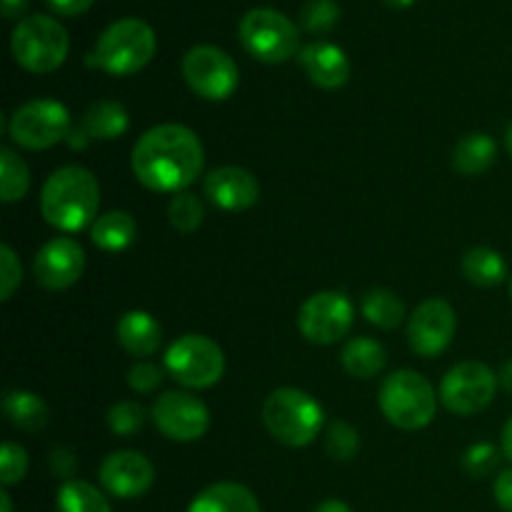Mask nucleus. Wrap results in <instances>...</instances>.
Segmentation results:
<instances>
[{
	"mask_svg": "<svg viewBox=\"0 0 512 512\" xmlns=\"http://www.w3.org/2000/svg\"><path fill=\"white\" fill-rule=\"evenodd\" d=\"M58 512H113L108 498L85 480H65L55 498Z\"/></svg>",
	"mask_w": 512,
	"mask_h": 512,
	"instance_id": "obj_28",
	"label": "nucleus"
},
{
	"mask_svg": "<svg viewBox=\"0 0 512 512\" xmlns=\"http://www.w3.org/2000/svg\"><path fill=\"white\" fill-rule=\"evenodd\" d=\"M0 512H13V500H10L8 490L0 493Z\"/></svg>",
	"mask_w": 512,
	"mask_h": 512,
	"instance_id": "obj_45",
	"label": "nucleus"
},
{
	"mask_svg": "<svg viewBox=\"0 0 512 512\" xmlns=\"http://www.w3.org/2000/svg\"><path fill=\"white\" fill-rule=\"evenodd\" d=\"M115 338L120 348L133 358H150L163 345V328L145 310H128L115 325Z\"/></svg>",
	"mask_w": 512,
	"mask_h": 512,
	"instance_id": "obj_19",
	"label": "nucleus"
},
{
	"mask_svg": "<svg viewBox=\"0 0 512 512\" xmlns=\"http://www.w3.org/2000/svg\"><path fill=\"white\" fill-rule=\"evenodd\" d=\"M340 363L343 370L353 378L370 380L385 368L388 363V353H385L383 345L373 338H353L343 345V353H340Z\"/></svg>",
	"mask_w": 512,
	"mask_h": 512,
	"instance_id": "obj_25",
	"label": "nucleus"
},
{
	"mask_svg": "<svg viewBox=\"0 0 512 512\" xmlns=\"http://www.w3.org/2000/svg\"><path fill=\"white\" fill-rule=\"evenodd\" d=\"M155 55V33L145 20L123 18L100 33L88 63L110 75H133L143 70Z\"/></svg>",
	"mask_w": 512,
	"mask_h": 512,
	"instance_id": "obj_4",
	"label": "nucleus"
},
{
	"mask_svg": "<svg viewBox=\"0 0 512 512\" xmlns=\"http://www.w3.org/2000/svg\"><path fill=\"white\" fill-rule=\"evenodd\" d=\"M130 128L128 110L115 100H98L85 110L83 120H80V130L88 135L90 140H115L125 135Z\"/></svg>",
	"mask_w": 512,
	"mask_h": 512,
	"instance_id": "obj_23",
	"label": "nucleus"
},
{
	"mask_svg": "<svg viewBox=\"0 0 512 512\" xmlns=\"http://www.w3.org/2000/svg\"><path fill=\"white\" fill-rule=\"evenodd\" d=\"M30 0H3V18L13 20V18H20V15L28 10Z\"/></svg>",
	"mask_w": 512,
	"mask_h": 512,
	"instance_id": "obj_41",
	"label": "nucleus"
},
{
	"mask_svg": "<svg viewBox=\"0 0 512 512\" xmlns=\"http://www.w3.org/2000/svg\"><path fill=\"white\" fill-rule=\"evenodd\" d=\"M495 158H498V143L488 133H470L455 145L453 168L465 178H475L493 168Z\"/></svg>",
	"mask_w": 512,
	"mask_h": 512,
	"instance_id": "obj_24",
	"label": "nucleus"
},
{
	"mask_svg": "<svg viewBox=\"0 0 512 512\" xmlns=\"http://www.w3.org/2000/svg\"><path fill=\"white\" fill-rule=\"evenodd\" d=\"M133 173L155 193H183L203 173L205 150L198 135L180 123H163L143 133L133 148Z\"/></svg>",
	"mask_w": 512,
	"mask_h": 512,
	"instance_id": "obj_1",
	"label": "nucleus"
},
{
	"mask_svg": "<svg viewBox=\"0 0 512 512\" xmlns=\"http://www.w3.org/2000/svg\"><path fill=\"white\" fill-rule=\"evenodd\" d=\"M498 375L480 360H463L445 373L440 383V403L460 418H470L488 408L498 393Z\"/></svg>",
	"mask_w": 512,
	"mask_h": 512,
	"instance_id": "obj_10",
	"label": "nucleus"
},
{
	"mask_svg": "<svg viewBox=\"0 0 512 512\" xmlns=\"http://www.w3.org/2000/svg\"><path fill=\"white\" fill-rule=\"evenodd\" d=\"M323 423V405L305 390L278 388L263 403V425L278 443L288 448H305L313 443Z\"/></svg>",
	"mask_w": 512,
	"mask_h": 512,
	"instance_id": "obj_3",
	"label": "nucleus"
},
{
	"mask_svg": "<svg viewBox=\"0 0 512 512\" xmlns=\"http://www.w3.org/2000/svg\"><path fill=\"white\" fill-rule=\"evenodd\" d=\"M23 280V268L10 245L0 248V300H10Z\"/></svg>",
	"mask_w": 512,
	"mask_h": 512,
	"instance_id": "obj_36",
	"label": "nucleus"
},
{
	"mask_svg": "<svg viewBox=\"0 0 512 512\" xmlns=\"http://www.w3.org/2000/svg\"><path fill=\"white\" fill-rule=\"evenodd\" d=\"M203 218L205 208L198 195L188 193V190L173 195V200L168 205V220L175 230H180V233H195L203 225Z\"/></svg>",
	"mask_w": 512,
	"mask_h": 512,
	"instance_id": "obj_30",
	"label": "nucleus"
},
{
	"mask_svg": "<svg viewBox=\"0 0 512 512\" xmlns=\"http://www.w3.org/2000/svg\"><path fill=\"white\" fill-rule=\"evenodd\" d=\"M315 512H353L350 510L348 503H343V500H325V503H320Z\"/></svg>",
	"mask_w": 512,
	"mask_h": 512,
	"instance_id": "obj_42",
	"label": "nucleus"
},
{
	"mask_svg": "<svg viewBox=\"0 0 512 512\" xmlns=\"http://www.w3.org/2000/svg\"><path fill=\"white\" fill-rule=\"evenodd\" d=\"M183 78L205 100H228L240 83L235 60L215 45H195L185 53Z\"/></svg>",
	"mask_w": 512,
	"mask_h": 512,
	"instance_id": "obj_11",
	"label": "nucleus"
},
{
	"mask_svg": "<svg viewBox=\"0 0 512 512\" xmlns=\"http://www.w3.org/2000/svg\"><path fill=\"white\" fill-rule=\"evenodd\" d=\"M138 235V223L125 210H110L103 213L90 228V238H93L95 248L105 250V253H120V250L130 248Z\"/></svg>",
	"mask_w": 512,
	"mask_h": 512,
	"instance_id": "obj_21",
	"label": "nucleus"
},
{
	"mask_svg": "<svg viewBox=\"0 0 512 512\" xmlns=\"http://www.w3.org/2000/svg\"><path fill=\"white\" fill-rule=\"evenodd\" d=\"M498 380H500V385H503V388L512 395V360H510L508 365H505L503 370H500V378Z\"/></svg>",
	"mask_w": 512,
	"mask_h": 512,
	"instance_id": "obj_44",
	"label": "nucleus"
},
{
	"mask_svg": "<svg viewBox=\"0 0 512 512\" xmlns=\"http://www.w3.org/2000/svg\"><path fill=\"white\" fill-rule=\"evenodd\" d=\"M300 65L310 83L323 90H338L350 80V60L335 43H310L300 50Z\"/></svg>",
	"mask_w": 512,
	"mask_h": 512,
	"instance_id": "obj_18",
	"label": "nucleus"
},
{
	"mask_svg": "<svg viewBox=\"0 0 512 512\" xmlns=\"http://www.w3.org/2000/svg\"><path fill=\"white\" fill-rule=\"evenodd\" d=\"M3 413L15 428L25 433H38L50 420L48 403L30 390H8L3 395Z\"/></svg>",
	"mask_w": 512,
	"mask_h": 512,
	"instance_id": "obj_22",
	"label": "nucleus"
},
{
	"mask_svg": "<svg viewBox=\"0 0 512 512\" xmlns=\"http://www.w3.org/2000/svg\"><path fill=\"white\" fill-rule=\"evenodd\" d=\"M25 473H28V453H25L23 445L5 443L0 448V483L5 488L18 485L25 478Z\"/></svg>",
	"mask_w": 512,
	"mask_h": 512,
	"instance_id": "obj_34",
	"label": "nucleus"
},
{
	"mask_svg": "<svg viewBox=\"0 0 512 512\" xmlns=\"http://www.w3.org/2000/svg\"><path fill=\"white\" fill-rule=\"evenodd\" d=\"M100 185L83 165H63L45 180L40 213L45 223L63 233H78L98 220Z\"/></svg>",
	"mask_w": 512,
	"mask_h": 512,
	"instance_id": "obj_2",
	"label": "nucleus"
},
{
	"mask_svg": "<svg viewBox=\"0 0 512 512\" xmlns=\"http://www.w3.org/2000/svg\"><path fill=\"white\" fill-rule=\"evenodd\" d=\"M30 188V170L18 153L10 148L0 150V198L5 205H13L25 198Z\"/></svg>",
	"mask_w": 512,
	"mask_h": 512,
	"instance_id": "obj_29",
	"label": "nucleus"
},
{
	"mask_svg": "<svg viewBox=\"0 0 512 512\" xmlns=\"http://www.w3.org/2000/svg\"><path fill=\"white\" fill-rule=\"evenodd\" d=\"M188 512H260V503L245 485L215 483L195 495Z\"/></svg>",
	"mask_w": 512,
	"mask_h": 512,
	"instance_id": "obj_20",
	"label": "nucleus"
},
{
	"mask_svg": "<svg viewBox=\"0 0 512 512\" xmlns=\"http://www.w3.org/2000/svg\"><path fill=\"white\" fill-rule=\"evenodd\" d=\"M505 148H508V153H510V158H512V125H510L508 135H505Z\"/></svg>",
	"mask_w": 512,
	"mask_h": 512,
	"instance_id": "obj_47",
	"label": "nucleus"
},
{
	"mask_svg": "<svg viewBox=\"0 0 512 512\" xmlns=\"http://www.w3.org/2000/svg\"><path fill=\"white\" fill-rule=\"evenodd\" d=\"M325 450L333 460H343V463L353 460L360 450L358 430L345 423V420H335L328 428V435H325Z\"/></svg>",
	"mask_w": 512,
	"mask_h": 512,
	"instance_id": "obj_31",
	"label": "nucleus"
},
{
	"mask_svg": "<svg viewBox=\"0 0 512 512\" xmlns=\"http://www.w3.org/2000/svg\"><path fill=\"white\" fill-rule=\"evenodd\" d=\"M460 270H463L465 280L478 288H495L508 275V265H505L503 255L493 248H470L460 260Z\"/></svg>",
	"mask_w": 512,
	"mask_h": 512,
	"instance_id": "obj_26",
	"label": "nucleus"
},
{
	"mask_svg": "<svg viewBox=\"0 0 512 512\" xmlns=\"http://www.w3.org/2000/svg\"><path fill=\"white\" fill-rule=\"evenodd\" d=\"M455 330H458V315L448 300H423L408 320L410 348L420 358H435L450 348Z\"/></svg>",
	"mask_w": 512,
	"mask_h": 512,
	"instance_id": "obj_14",
	"label": "nucleus"
},
{
	"mask_svg": "<svg viewBox=\"0 0 512 512\" xmlns=\"http://www.w3.org/2000/svg\"><path fill=\"white\" fill-rule=\"evenodd\" d=\"M498 463H500V450L490 443L470 445L463 455L465 473L473 475V478H485V475L495 473Z\"/></svg>",
	"mask_w": 512,
	"mask_h": 512,
	"instance_id": "obj_35",
	"label": "nucleus"
},
{
	"mask_svg": "<svg viewBox=\"0 0 512 512\" xmlns=\"http://www.w3.org/2000/svg\"><path fill=\"white\" fill-rule=\"evenodd\" d=\"M340 20V5L335 0H308L300 8V25L308 33H330Z\"/></svg>",
	"mask_w": 512,
	"mask_h": 512,
	"instance_id": "obj_32",
	"label": "nucleus"
},
{
	"mask_svg": "<svg viewBox=\"0 0 512 512\" xmlns=\"http://www.w3.org/2000/svg\"><path fill=\"white\" fill-rule=\"evenodd\" d=\"M155 428L173 443H195L210 428V410L195 395L183 390L163 393L150 410Z\"/></svg>",
	"mask_w": 512,
	"mask_h": 512,
	"instance_id": "obj_13",
	"label": "nucleus"
},
{
	"mask_svg": "<svg viewBox=\"0 0 512 512\" xmlns=\"http://www.w3.org/2000/svg\"><path fill=\"white\" fill-rule=\"evenodd\" d=\"M385 3H388L390 8H398V10H403V8H410V5H413L415 0H385Z\"/></svg>",
	"mask_w": 512,
	"mask_h": 512,
	"instance_id": "obj_46",
	"label": "nucleus"
},
{
	"mask_svg": "<svg viewBox=\"0 0 512 512\" xmlns=\"http://www.w3.org/2000/svg\"><path fill=\"white\" fill-rule=\"evenodd\" d=\"M93 3L95 0H48L50 8H53L58 15H65V18H73V15L85 13Z\"/></svg>",
	"mask_w": 512,
	"mask_h": 512,
	"instance_id": "obj_40",
	"label": "nucleus"
},
{
	"mask_svg": "<svg viewBox=\"0 0 512 512\" xmlns=\"http://www.w3.org/2000/svg\"><path fill=\"white\" fill-rule=\"evenodd\" d=\"M510 298H512V280H510Z\"/></svg>",
	"mask_w": 512,
	"mask_h": 512,
	"instance_id": "obj_48",
	"label": "nucleus"
},
{
	"mask_svg": "<svg viewBox=\"0 0 512 512\" xmlns=\"http://www.w3.org/2000/svg\"><path fill=\"white\" fill-rule=\"evenodd\" d=\"M360 310L368 318V323H373L380 330H395L405 320V303L393 293V290L385 288H373L363 295V303Z\"/></svg>",
	"mask_w": 512,
	"mask_h": 512,
	"instance_id": "obj_27",
	"label": "nucleus"
},
{
	"mask_svg": "<svg viewBox=\"0 0 512 512\" xmlns=\"http://www.w3.org/2000/svg\"><path fill=\"white\" fill-rule=\"evenodd\" d=\"M493 493H495V503H498L505 512H512V468L503 470V473L495 478Z\"/></svg>",
	"mask_w": 512,
	"mask_h": 512,
	"instance_id": "obj_39",
	"label": "nucleus"
},
{
	"mask_svg": "<svg viewBox=\"0 0 512 512\" xmlns=\"http://www.w3.org/2000/svg\"><path fill=\"white\" fill-rule=\"evenodd\" d=\"M503 455L508 460H512V418L505 423V430H503Z\"/></svg>",
	"mask_w": 512,
	"mask_h": 512,
	"instance_id": "obj_43",
	"label": "nucleus"
},
{
	"mask_svg": "<svg viewBox=\"0 0 512 512\" xmlns=\"http://www.w3.org/2000/svg\"><path fill=\"white\" fill-rule=\"evenodd\" d=\"M165 370L185 388H213L225 373V353L215 340L190 333L165 350Z\"/></svg>",
	"mask_w": 512,
	"mask_h": 512,
	"instance_id": "obj_8",
	"label": "nucleus"
},
{
	"mask_svg": "<svg viewBox=\"0 0 512 512\" xmlns=\"http://www.w3.org/2000/svg\"><path fill=\"white\" fill-rule=\"evenodd\" d=\"M205 198L220 210L240 213V210L253 208L260 200V183L250 170L238 165H223L205 175Z\"/></svg>",
	"mask_w": 512,
	"mask_h": 512,
	"instance_id": "obj_17",
	"label": "nucleus"
},
{
	"mask_svg": "<svg viewBox=\"0 0 512 512\" xmlns=\"http://www.w3.org/2000/svg\"><path fill=\"white\" fill-rule=\"evenodd\" d=\"M355 308L348 295L323 290L300 305L298 328L305 340L313 345H333L343 340L353 328Z\"/></svg>",
	"mask_w": 512,
	"mask_h": 512,
	"instance_id": "obj_12",
	"label": "nucleus"
},
{
	"mask_svg": "<svg viewBox=\"0 0 512 512\" xmlns=\"http://www.w3.org/2000/svg\"><path fill=\"white\" fill-rule=\"evenodd\" d=\"M10 50L20 68L30 73H53L65 63L70 50L68 33L50 15H30L15 25Z\"/></svg>",
	"mask_w": 512,
	"mask_h": 512,
	"instance_id": "obj_6",
	"label": "nucleus"
},
{
	"mask_svg": "<svg viewBox=\"0 0 512 512\" xmlns=\"http://www.w3.org/2000/svg\"><path fill=\"white\" fill-rule=\"evenodd\" d=\"M75 468H78V458H75V453L70 448H55L50 453V470L55 475H60L65 480H73Z\"/></svg>",
	"mask_w": 512,
	"mask_h": 512,
	"instance_id": "obj_38",
	"label": "nucleus"
},
{
	"mask_svg": "<svg viewBox=\"0 0 512 512\" xmlns=\"http://www.w3.org/2000/svg\"><path fill=\"white\" fill-rule=\"evenodd\" d=\"M85 270L83 245L68 235L48 240L33 260V273L40 288L65 290L80 280Z\"/></svg>",
	"mask_w": 512,
	"mask_h": 512,
	"instance_id": "obj_15",
	"label": "nucleus"
},
{
	"mask_svg": "<svg viewBox=\"0 0 512 512\" xmlns=\"http://www.w3.org/2000/svg\"><path fill=\"white\" fill-rule=\"evenodd\" d=\"M100 483L110 495L123 500L140 498L150 490L155 480V468L143 453L135 450H115L100 463Z\"/></svg>",
	"mask_w": 512,
	"mask_h": 512,
	"instance_id": "obj_16",
	"label": "nucleus"
},
{
	"mask_svg": "<svg viewBox=\"0 0 512 512\" xmlns=\"http://www.w3.org/2000/svg\"><path fill=\"white\" fill-rule=\"evenodd\" d=\"M380 413L400 430H423L438 413V393L428 378L415 370H398L388 375L378 393Z\"/></svg>",
	"mask_w": 512,
	"mask_h": 512,
	"instance_id": "obj_5",
	"label": "nucleus"
},
{
	"mask_svg": "<svg viewBox=\"0 0 512 512\" xmlns=\"http://www.w3.org/2000/svg\"><path fill=\"white\" fill-rule=\"evenodd\" d=\"M10 140L25 150H48L68 138L70 113L60 100H28L13 113L8 123Z\"/></svg>",
	"mask_w": 512,
	"mask_h": 512,
	"instance_id": "obj_9",
	"label": "nucleus"
},
{
	"mask_svg": "<svg viewBox=\"0 0 512 512\" xmlns=\"http://www.w3.org/2000/svg\"><path fill=\"white\" fill-rule=\"evenodd\" d=\"M243 48L263 63H285L300 55L298 25L273 8H253L238 25Z\"/></svg>",
	"mask_w": 512,
	"mask_h": 512,
	"instance_id": "obj_7",
	"label": "nucleus"
},
{
	"mask_svg": "<svg viewBox=\"0 0 512 512\" xmlns=\"http://www.w3.org/2000/svg\"><path fill=\"white\" fill-rule=\"evenodd\" d=\"M145 425V410L143 405L135 403V400H120L113 408L108 410V428L113 430L115 435H123V438H130V435L138 433Z\"/></svg>",
	"mask_w": 512,
	"mask_h": 512,
	"instance_id": "obj_33",
	"label": "nucleus"
},
{
	"mask_svg": "<svg viewBox=\"0 0 512 512\" xmlns=\"http://www.w3.org/2000/svg\"><path fill=\"white\" fill-rule=\"evenodd\" d=\"M160 383H163V370H160L155 363L140 360V363H135L133 368H130L128 385L130 390H135V393L140 395L155 393V390L160 388Z\"/></svg>",
	"mask_w": 512,
	"mask_h": 512,
	"instance_id": "obj_37",
	"label": "nucleus"
}]
</instances>
